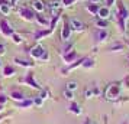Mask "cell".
I'll return each mask as SVG.
<instances>
[{"mask_svg":"<svg viewBox=\"0 0 129 124\" xmlns=\"http://www.w3.org/2000/svg\"><path fill=\"white\" fill-rule=\"evenodd\" d=\"M5 53H6V48H5V45L0 42V56H2V55H5Z\"/></svg>","mask_w":129,"mask_h":124,"instance_id":"e575fe53","label":"cell"},{"mask_svg":"<svg viewBox=\"0 0 129 124\" xmlns=\"http://www.w3.org/2000/svg\"><path fill=\"white\" fill-rule=\"evenodd\" d=\"M116 18L123 19V20H128V18H129L128 9L123 6L122 3H117V13H116Z\"/></svg>","mask_w":129,"mask_h":124,"instance_id":"ba28073f","label":"cell"},{"mask_svg":"<svg viewBox=\"0 0 129 124\" xmlns=\"http://www.w3.org/2000/svg\"><path fill=\"white\" fill-rule=\"evenodd\" d=\"M15 74H16V72H15V68H13V66L7 65V66L3 68V77H13Z\"/></svg>","mask_w":129,"mask_h":124,"instance_id":"d6986e66","label":"cell"},{"mask_svg":"<svg viewBox=\"0 0 129 124\" xmlns=\"http://www.w3.org/2000/svg\"><path fill=\"white\" fill-rule=\"evenodd\" d=\"M3 111V105H2V104H0V112Z\"/></svg>","mask_w":129,"mask_h":124,"instance_id":"ab89813d","label":"cell"},{"mask_svg":"<svg viewBox=\"0 0 129 124\" xmlns=\"http://www.w3.org/2000/svg\"><path fill=\"white\" fill-rule=\"evenodd\" d=\"M99 9H100V6H99V5H96V3H90V5L87 6V10L91 13V15H94V16H97Z\"/></svg>","mask_w":129,"mask_h":124,"instance_id":"44dd1931","label":"cell"},{"mask_svg":"<svg viewBox=\"0 0 129 124\" xmlns=\"http://www.w3.org/2000/svg\"><path fill=\"white\" fill-rule=\"evenodd\" d=\"M97 2H99V0H91V3H96V5H97Z\"/></svg>","mask_w":129,"mask_h":124,"instance_id":"74e56055","label":"cell"},{"mask_svg":"<svg viewBox=\"0 0 129 124\" xmlns=\"http://www.w3.org/2000/svg\"><path fill=\"white\" fill-rule=\"evenodd\" d=\"M42 102H44V100H42L41 97H36L35 100H34V104H36L38 107H41V105H42Z\"/></svg>","mask_w":129,"mask_h":124,"instance_id":"f546056e","label":"cell"},{"mask_svg":"<svg viewBox=\"0 0 129 124\" xmlns=\"http://www.w3.org/2000/svg\"><path fill=\"white\" fill-rule=\"evenodd\" d=\"M106 5H107V7H110L115 5V0H106Z\"/></svg>","mask_w":129,"mask_h":124,"instance_id":"d590c367","label":"cell"},{"mask_svg":"<svg viewBox=\"0 0 129 124\" xmlns=\"http://www.w3.org/2000/svg\"><path fill=\"white\" fill-rule=\"evenodd\" d=\"M62 95H64V98H65V100H71V101L74 100V92H73V91H70V89H67V88L64 89Z\"/></svg>","mask_w":129,"mask_h":124,"instance_id":"d4e9b609","label":"cell"},{"mask_svg":"<svg viewBox=\"0 0 129 124\" xmlns=\"http://www.w3.org/2000/svg\"><path fill=\"white\" fill-rule=\"evenodd\" d=\"M70 25H71V28H73V30H76V32H83V30L86 29V25L83 23L80 19H71L70 20Z\"/></svg>","mask_w":129,"mask_h":124,"instance_id":"9c48e42d","label":"cell"},{"mask_svg":"<svg viewBox=\"0 0 129 124\" xmlns=\"http://www.w3.org/2000/svg\"><path fill=\"white\" fill-rule=\"evenodd\" d=\"M115 49H119V51H122V49H123V45H122V43H116V45H113V46L110 48V51H115Z\"/></svg>","mask_w":129,"mask_h":124,"instance_id":"4dcf8cb0","label":"cell"},{"mask_svg":"<svg viewBox=\"0 0 129 124\" xmlns=\"http://www.w3.org/2000/svg\"><path fill=\"white\" fill-rule=\"evenodd\" d=\"M61 3H62V6L70 7V6H73V5L76 3V0H61Z\"/></svg>","mask_w":129,"mask_h":124,"instance_id":"f1b7e54d","label":"cell"},{"mask_svg":"<svg viewBox=\"0 0 129 124\" xmlns=\"http://www.w3.org/2000/svg\"><path fill=\"white\" fill-rule=\"evenodd\" d=\"M45 51H47V49L42 46L41 43H36L35 46L29 51V53H30V56H32L34 59H41V56L44 55V52H45Z\"/></svg>","mask_w":129,"mask_h":124,"instance_id":"277c9868","label":"cell"},{"mask_svg":"<svg viewBox=\"0 0 129 124\" xmlns=\"http://www.w3.org/2000/svg\"><path fill=\"white\" fill-rule=\"evenodd\" d=\"M35 20L38 22V25H41V26H44V28H48L49 29V26H51V22H49V19L44 18V16H41V13H38L35 16Z\"/></svg>","mask_w":129,"mask_h":124,"instance_id":"4fadbf2b","label":"cell"},{"mask_svg":"<svg viewBox=\"0 0 129 124\" xmlns=\"http://www.w3.org/2000/svg\"><path fill=\"white\" fill-rule=\"evenodd\" d=\"M10 38H12V41L15 42V43H22V41H23V38L19 35V33H13Z\"/></svg>","mask_w":129,"mask_h":124,"instance_id":"4316f807","label":"cell"},{"mask_svg":"<svg viewBox=\"0 0 129 124\" xmlns=\"http://www.w3.org/2000/svg\"><path fill=\"white\" fill-rule=\"evenodd\" d=\"M20 82L28 84L29 87H32V88H35V89H39V91L42 89V87L38 84V81H36L35 78H34V72H28V74H26V77H25L23 79H20Z\"/></svg>","mask_w":129,"mask_h":124,"instance_id":"7a4b0ae2","label":"cell"},{"mask_svg":"<svg viewBox=\"0 0 129 124\" xmlns=\"http://www.w3.org/2000/svg\"><path fill=\"white\" fill-rule=\"evenodd\" d=\"M61 5H62V3L58 2V0H51V2L47 5V6L49 7V10H51V16H52V18H58Z\"/></svg>","mask_w":129,"mask_h":124,"instance_id":"3957f363","label":"cell"},{"mask_svg":"<svg viewBox=\"0 0 129 124\" xmlns=\"http://www.w3.org/2000/svg\"><path fill=\"white\" fill-rule=\"evenodd\" d=\"M18 3V0H10V6H13V5H16Z\"/></svg>","mask_w":129,"mask_h":124,"instance_id":"8d00e7d4","label":"cell"},{"mask_svg":"<svg viewBox=\"0 0 129 124\" xmlns=\"http://www.w3.org/2000/svg\"><path fill=\"white\" fill-rule=\"evenodd\" d=\"M13 62L19 66H23V68H32V66H34L32 62H28V61H25V59H22V58H15Z\"/></svg>","mask_w":129,"mask_h":124,"instance_id":"e0dca14e","label":"cell"},{"mask_svg":"<svg viewBox=\"0 0 129 124\" xmlns=\"http://www.w3.org/2000/svg\"><path fill=\"white\" fill-rule=\"evenodd\" d=\"M0 13H2L3 16H7V15L10 13V5H9V3L2 5V6H0Z\"/></svg>","mask_w":129,"mask_h":124,"instance_id":"cb8c5ba5","label":"cell"},{"mask_svg":"<svg viewBox=\"0 0 129 124\" xmlns=\"http://www.w3.org/2000/svg\"><path fill=\"white\" fill-rule=\"evenodd\" d=\"M32 9H34L36 13H42L45 10V5L42 3L41 0H34V2H32Z\"/></svg>","mask_w":129,"mask_h":124,"instance_id":"2e32d148","label":"cell"},{"mask_svg":"<svg viewBox=\"0 0 129 124\" xmlns=\"http://www.w3.org/2000/svg\"><path fill=\"white\" fill-rule=\"evenodd\" d=\"M68 111L73 112V114H76V115H80V114H81V107L78 105L77 102H73V104L68 107Z\"/></svg>","mask_w":129,"mask_h":124,"instance_id":"ac0fdd59","label":"cell"},{"mask_svg":"<svg viewBox=\"0 0 129 124\" xmlns=\"http://www.w3.org/2000/svg\"><path fill=\"white\" fill-rule=\"evenodd\" d=\"M19 15H20V18L26 19V20H34L36 16L35 13H34V10L29 9V7H20L19 9Z\"/></svg>","mask_w":129,"mask_h":124,"instance_id":"8992f818","label":"cell"},{"mask_svg":"<svg viewBox=\"0 0 129 124\" xmlns=\"http://www.w3.org/2000/svg\"><path fill=\"white\" fill-rule=\"evenodd\" d=\"M39 97H41V98H42L44 101H45V100L48 98V92L45 91V89H41V94H39Z\"/></svg>","mask_w":129,"mask_h":124,"instance_id":"1f68e13d","label":"cell"},{"mask_svg":"<svg viewBox=\"0 0 129 124\" xmlns=\"http://www.w3.org/2000/svg\"><path fill=\"white\" fill-rule=\"evenodd\" d=\"M77 52L76 51H70V52H65L64 55H62V59H64V62L65 64H73V62H76V59H77Z\"/></svg>","mask_w":129,"mask_h":124,"instance_id":"8fae6325","label":"cell"},{"mask_svg":"<svg viewBox=\"0 0 129 124\" xmlns=\"http://www.w3.org/2000/svg\"><path fill=\"white\" fill-rule=\"evenodd\" d=\"M10 98H12L13 101H23L25 100V95L22 91H18V89H13V91H10V95H9Z\"/></svg>","mask_w":129,"mask_h":124,"instance_id":"9a60e30c","label":"cell"},{"mask_svg":"<svg viewBox=\"0 0 129 124\" xmlns=\"http://www.w3.org/2000/svg\"><path fill=\"white\" fill-rule=\"evenodd\" d=\"M52 32H54V30H51V29H38L35 33H34V39H35V41H41L42 38L51 35Z\"/></svg>","mask_w":129,"mask_h":124,"instance_id":"7c38bea8","label":"cell"},{"mask_svg":"<svg viewBox=\"0 0 129 124\" xmlns=\"http://www.w3.org/2000/svg\"><path fill=\"white\" fill-rule=\"evenodd\" d=\"M32 104H34V100H26V98H25L23 101H18V102H16V105H18L19 108H28V107H30Z\"/></svg>","mask_w":129,"mask_h":124,"instance_id":"ffe728a7","label":"cell"},{"mask_svg":"<svg viewBox=\"0 0 129 124\" xmlns=\"http://www.w3.org/2000/svg\"><path fill=\"white\" fill-rule=\"evenodd\" d=\"M71 32H73V28H71V25L68 22H65L64 26H62V30H61V39L64 42H68L71 36Z\"/></svg>","mask_w":129,"mask_h":124,"instance_id":"52a82bcc","label":"cell"},{"mask_svg":"<svg viewBox=\"0 0 129 124\" xmlns=\"http://www.w3.org/2000/svg\"><path fill=\"white\" fill-rule=\"evenodd\" d=\"M2 118H3V117H0V120H2Z\"/></svg>","mask_w":129,"mask_h":124,"instance_id":"b9f144b4","label":"cell"},{"mask_svg":"<svg viewBox=\"0 0 129 124\" xmlns=\"http://www.w3.org/2000/svg\"><path fill=\"white\" fill-rule=\"evenodd\" d=\"M96 26H97V29H107L109 22H107L106 19H97V20H96Z\"/></svg>","mask_w":129,"mask_h":124,"instance_id":"7402d4cb","label":"cell"},{"mask_svg":"<svg viewBox=\"0 0 129 124\" xmlns=\"http://www.w3.org/2000/svg\"><path fill=\"white\" fill-rule=\"evenodd\" d=\"M84 124H91V123H90V120H88V118H87V121H86V123H84Z\"/></svg>","mask_w":129,"mask_h":124,"instance_id":"f35d334b","label":"cell"},{"mask_svg":"<svg viewBox=\"0 0 129 124\" xmlns=\"http://www.w3.org/2000/svg\"><path fill=\"white\" fill-rule=\"evenodd\" d=\"M94 38L97 42H105L109 38V32H107V29H97L94 33Z\"/></svg>","mask_w":129,"mask_h":124,"instance_id":"30bf717a","label":"cell"},{"mask_svg":"<svg viewBox=\"0 0 129 124\" xmlns=\"http://www.w3.org/2000/svg\"><path fill=\"white\" fill-rule=\"evenodd\" d=\"M120 95V84L119 82H113L110 85H107V88L105 91V97L107 100L110 101H115Z\"/></svg>","mask_w":129,"mask_h":124,"instance_id":"6da1fadb","label":"cell"},{"mask_svg":"<svg viewBox=\"0 0 129 124\" xmlns=\"http://www.w3.org/2000/svg\"><path fill=\"white\" fill-rule=\"evenodd\" d=\"M128 59H129V55H128Z\"/></svg>","mask_w":129,"mask_h":124,"instance_id":"7bdbcfd3","label":"cell"},{"mask_svg":"<svg viewBox=\"0 0 129 124\" xmlns=\"http://www.w3.org/2000/svg\"><path fill=\"white\" fill-rule=\"evenodd\" d=\"M109 16H110V9H109L107 6H100L99 13H97V18L99 19H106V20H107Z\"/></svg>","mask_w":129,"mask_h":124,"instance_id":"5bb4252c","label":"cell"},{"mask_svg":"<svg viewBox=\"0 0 129 124\" xmlns=\"http://www.w3.org/2000/svg\"><path fill=\"white\" fill-rule=\"evenodd\" d=\"M2 66H3V64H2V59H0V68H2Z\"/></svg>","mask_w":129,"mask_h":124,"instance_id":"60d3db41","label":"cell"},{"mask_svg":"<svg viewBox=\"0 0 129 124\" xmlns=\"http://www.w3.org/2000/svg\"><path fill=\"white\" fill-rule=\"evenodd\" d=\"M6 101H7V97L5 94H0V104L2 105H5L6 104Z\"/></svg>","mask_w":129,"mask_h":124,"instance_id":"d6a6232c","label":"cell"},{"mask_svg":"<svg viewBox=\"0 0 129 124\" xmlns=\"http://www.w3.org/2000/svg\"><path fill=\"white\" fill-rule=\"evenodd\" d=\"M96 92H97V89H96V88H93V89L88 88L87 91H86V98H91V97H93Z\"/></svg>","mask_w":129,"mask_h":124,"instance_id":"83f0119b","label":"cell"},{"mask_svg":"<svg viewBox=\"0 0 129 124\" xmlns=\"http://www.w3.org/2000/svg\"><path fill=\"white\" fill-rule=\"evenodd\" d=\"M78 88V84L76 82V81H70V82H67V89H70V91H76V89Z\"/></svg>","mask_w":129,"mask_h":124,"instance_id":"484cf974","label":"cell"},{"mask_svg":"<svg viewBox=\"0 0 129 124\" xmlns=\"http://www.w3.org/2000/svg\"><path fill=\"white\" fill-rule=\"evenodd\" d=\"M48 59H49V53H48V51H45L44 55L41 56V61H48Z\"/></svg>","mask_w":129,"mask_h":124,"instance_id":"836d02e7","label":"cell"},{"mask_svg":"<svg viewBox=\"0 0 129 124\" xmlns=\"http://www.w3.org/2000/svg\"><path fill=\"white\" fill-rule=\"evenodd\" d=\"M81 66H83V68H86V69L93 68V66H94V59H91V58H84Z\"/></svg>","mask_w":129,"mask_h":124,"instance_id":"603a6c76","label":"cell"},{"mask_svg":"<svg viewBox=\"0 0 129 124\" xmlns=\"http://www.w3.org/2000/svg\"><path fill=\"white\" fill-rule=\"evenodd\" d=\"M0 32H2V35H3V36H12L13 33H15V30L10 28L9 22L5 20V19H2V20H0Z\"/></svg>","mask_w":129,"mask_h":124,"instance_id":"5b68a950","label":"cell"}]
</instances>
